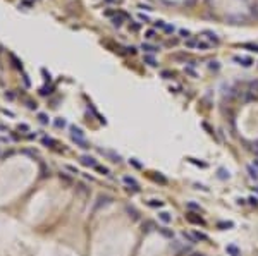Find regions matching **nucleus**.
Instances as JSON below:
<instances>
[{"instance_id":"1","label":"nucleus","mask_w":258,"mask_h":256,"mask_svg":"<svg viewBox=\"0 0 258 256\" xmlns=\"http://www.w3.org/2000/svg\"><path fill=\"white\" fill-rule=\"evenodd\" d=\"M258 96V81H253L249 83V88H248V100H257Z\"/></svg>"},{"instance_id":"2","label":"nucleus","mask_w":258,"mask_h":256,"mask_svg":"<svg viewBox=\"0 0 258 256\" xmlns=\"http://www.w3.org/2000/svg\"><path fill=\"white\" fill-rule=\"evenodd\" d=\"M155 229H159V227L155 225V222H151V220H146V222H143V225H141V230L143 232H151V230H155Z\"/></svg>"},{"instance_id":"3","label":"nucleus","mask_w":258,"mask_h":256,"mask_svg":"<svg viewBox=\"0 0 258 256\" xmlns=\"http://www.w3.org/2000/svg\"><path fill=\"white\" fill-rule=\"evenodd\" d=\"M81 163L86 165V167H97V160L88 157V155H83V157H81Z\"/></svg>"},{"instance_id":"4","label":"nucleus","mask_w":258,"mask_h":256,"mask_svg":"<svg viewBox=\"0 0 258 256\" xmlns=\"http://www.w3.org/2000/svg\"><path fill=\"white\" fill-rule=\"evenodd\" d=\"M110 201H112V198H110V196H100V198H98V203L95 205V210H98L100 206H105V205H109Z\"/></svg>"},{"instance_id":"5","label":"nucleus","mask_w":258,"mask_h":256,"mask_svg":"<svg viewBox=\"0 0 258 256\" xmlns=\"http://www.w3.org/2000/svg\"><path fill=\"white\" fill-rule=\"evenodd\" d=\"M234 62H238V64H241V65H244V67H249L253 62H251V59H248V57H234Z\"/></svg>"},{"instance_id":"6","label":"nucleus","mask_w":258,"mask_h":256,"mask_svg":"<svg viewBox=\"0 0 258 256\" xmlns=\"http://www.w3.org/2000/svg\"><path fill=\"white\" fill-rule=\"evenodd\" d=\"M124 182H126L128 186H133V189H134L136 193H138V191H139V186H138V182H136V180H134V179H133V177H129V175H126V177H124Z\"/></svg>"},{"instance_id":"7","label":"nucleus","mask_w":258,"mask_h":256,"mask_svg":"<svg viewBox=\"0 0 258 256\" xmlns=\"http://www.w3.org/2000/svg\"><path fill=\"white\" fill-rule=\"evenodd\" d=\"M226 251H227L231 256H241V251H239V249L234 246V244H229V246L226 247Z\"/></svg>"},{"instance_id":"8","label":"nucleus","mask_w":258,"mask_h":256,"mask_svg":"<svg viewBox=\"0 0 258 256\" xmlns=\"http://www.w3.org/2000/svg\"><path fill=\"white\" fill-rule=\"evenodd\" d=\"M159 232L164 237H169V239H172V237H174V232H172L170 229H167V227H159Z\"/></svg>"},{"instance_id":"9","label":"nucleus","mask_w":258,"mask_h":256,"mask_svg":"<svg viewBox=\"0 0 258 256\" xmlns=\"http://www.w3.org/2000/svg\"><path fill=\"white\" fill-rule=\"evenodd\" d=\"M159 218L164 222V224H170V222H172V217H170V213H167V211H160Z\"/></svg>"},{"instance_id":"10","label":"nucleus","mask_w":258,"mask_h":256,"mask_svg":"<svg viewBox=\"0 0 258 256\" xmlns=\"http://www.w3.org/2000/svg\"><path fill=\"white\" fill-rule=\"evenodd\" d=\"M246 170H248V174H249V177H251V179H258V168L257 167L248 165V167H246Z\"/></svg>"},{"instance_id":"11","label":"nucleus","mask_w":258,"mask_h":256,"mask_svg":"<svg viewBox=\"0 0 258 256\" xmlns=\"http://www.w3.org/2000/svg\"><path fill=\"white\" fill-rule=\"evenodd\" d=\"M71 131H72V138H83L84 136V132L79 127H76V126H71Z\"/></svg>"},{"instance_id":"12","label":"nucleus","mask_w":258,"mask_h":256,"mask_svg":"<svg viewBox=\"0 0 258 256\" xmlns=\"http://www.w3.org/2000/svg\"><path fill=\"white\" fill-rule=\"evenodd\" d=\"M141 48L145 50V52H148V53H155V52H159V48H157V47L148 45V43H143V45H141Z\"/></svg>"},{"instance_id":"13","label":"nucleus","mask_w":258,"mask_h":256,"mask_svg":"<svg viewBox=\"0 0 258 256\" xmlns=\"http://www.w3.org/2000/svg\"><path fill=\"white\" fill-rule=\"evenodd\" d=\"M126 211L129 213V217L133 218V220H138V218H139V213H138V211H136V210H134L133 206H128V208H126Z\"/></svg>"},{"instance_id":"14","label":"nucleus","mask_w":258,"mask_h":256,"mask_svg":"<svg viewBox=\"0 0 258 256\" xmlns=\"http://www.w3.org/2000/svg\"><path fill=\"white\" fill-rule=\"evenodd\" d=\"M188 220H189V222H193V224H200V225H205V220H203V218H200V217H193L191 213L188 215Z\"/></svg>"},{"instance_id":"15","label":"nucleus","mask_w":258,"mask_h":256,"mask_svg":"<svg viewBox=\"0 0 258 256\" xmlns=\"http://www.w3.org/2000/svg\"><path fill=\"white\" fill-rule=\"evenodd\" d=\"M182 237H184V239H188L191 244H196V242H198V239L193 236V234H189V232H182Z\"/></svg>"},{"instance_id":"16","label":"nucleus","mask_w":258,"mask_h":256,"mask_svg":"<svg viewBox=\"0 0 258 256\" xmlns=\"http://www.w3.org/2000/svg\"><path fill=\"white\" fill-rule=\"evenodd\" d=\"M217 227H218V229H222V230H226V229H232L234 224H232V222H218Z\"/></svg>"},{"instance_id":"17","label":"nucleus","mask_w":258,"mask_h":256,"mask_svg":"<svg viewBox=\"0 0 258 256\" xmlns=\"http://www.w3.org/2000/svg\"><path fill=\"white\" fill-rule=\"evenodd\" d=\"M148 206L160 208V206H164V201H160V199H151V201H148Z\"/></svg>"},{"instance_id":"18","label":"nucleus","mask_w":258,"mask_h":256,"mask_svg":"<svg viewBox=\"0 0 258 256\" xmlns=\"http://www.w3.org/2000/svg\"><path fill=\"white\" fill-rule=\"evenodd\" d=\"M145 62H146L148 65H151V67H157V65H159V62L153 59V57H145Z\"/></svg>"},{"instance_id":"19","label":"nucleus","mask_w":258,"mask_h":256,"mask_svg":"<svg viewBox=\"0 0 258 256\" xmlns=\"http://www.w3.org/2000/svg\"><path fill=\"white\" fill-rule=\"evenodd\" d=\"M186 206H188L189 210H196V211H201V206H200L198 203H193V201H189Z\"/></svg>"},{"instance_id":"20","label":"nucleus","mask_w":258,"mask_h":256,"mask_svg":"<svg viewBox=\"0 0 258 256\" xmlns=\"http://www.w3.org/2000/svg\"><path fill=\"white\" fill-rule=\"evenodd\" d=\"M193 236L196 237V239H198V241H208V236H205V234H203V232H195V234H193Z\"/></svg>"},{"instance_id":"21","label":"nucleus","mask_w":258,"mask_h":256,"mask_svg":"<svg viewBox=\"0 0 258 256\" xmlns=\"http://www.w3.org/2000/svg\"><path fill=\"white\" fill-rule=\"evenodd\" d=\"M205 35H207V36H208L210 40H212V41L218 43V38H217V35H215V33H212V31H205Z\"/></svg>"},{"instance_id":"22","label":"nucleus","mask_w":258,"mask_h":256,"mask_svg":"<svg viewBox=\"0 0 258 256\" xmlns=\"http://www.w3.org/2000/svg\"><path fill=\"white\" fill-rule=\"evenodd\" d=\"M243 48H249L253 52H258V45H253V43H243Z\"/></svg>"},{"instance_id":"23","label":"nucleus","mask_w":258,"mask_h":256,"mask_svg":"<svg viewBox=\"0 0 258 256\" xmlns=\"http://www.w3.org/2000/svg\"><path fill=\"white\" fill-rule=\"evenodd\" d=\"M107 155L112 158V162H120V157H119V155H115L114 151H107Z\"/></svg>"},{"instance_id":"24","label":"nucleus","mask_w":258,"mask_h":256,"mask_svg":"<svg viewBox=\"0 0 258 256\" xmlns=\"http://www.w3.org/2000/svg\"><path fill=\"white\" fill-rule=\"evenodd\" d=\"M43 145H48V146H55V141L52 138H43Z\"/></svg>"},{"instance_id":"25","label":"nucleus","mask_w":258,"mask_h":256,"mask_svg":"<svg viewBox=\"0 0 258 256\" xmlns=\"http://www.w3.org/2000/svg\"><path fill=\"white\" fill-rule=\"evenodd\" d=\"M95 168L98 170L100 174H103V175H107V174H109V168H107V167H100V165H97Z\"/></svg>"},{"instance_id":"26","label":"nucleus","mask_w":258,"mask_h":256,"mask_svg":"<svg viewBox=\"0 0 258 256\" xmlns=\"http://www.w3.org/2000/svg\"><path fill=\"white\" fill-rule=\"evenodd\" d=\"M189 162H191V163H195V165H200V167H203V168L207 167V163H203V162H198V160H195V158H189Z\"/></svg>"},{"instance_id":"27","label":"nucleus","mask_w":258,"mask_h":256,"mask_svg":"<svg viewBox=\"0 0 258 256\" xmlns=\"http://www.w3.org/2000/svg\"><path fill=\"white\" fill-rule=\"evenodd\" d=\"M218 177H220V179H226V177H229V172H226L224 168H220V170H218Z\"/></svg>"},{"instance_id":"28","label":"nucleus","mask_w":258,"mask_h":256,"mask_svg":"<svg viewBox=\"0 0 258 256\" xmlns=\"http://www.w3.org/2000/svg\"><path fill=\"white\" fill-rule=\"evenodd\" d=\"M248 201H249V205H253V206H258V198L251 196V198H248Z\"/></svg>"},{"instance_id":"29","label":"nucleus","mask_w":258,"mask_h":256,"mask_svg":"<svg viewBox=\"0 0 258 256\" xmlns=\"http://www.w3.org/2000/svg\"><path fill=\"white\" fill-rule=\"evenodd\" d=\"M38 119H40L41 124H48V119H47V115H45V114H40V115H38Z\"/></svg>"},{"instance_id":"30","label":"nucleus","mask_w":258,"mask_h":256,"mask_svg":"<svg viewBox=\"0 0 258 256\" xmlns=\"http://www.w3.org/2000/svg\"><path fill=\"white\" fill-rule=\"evenodd\" d=\"M55 126H57V127H64V126H66V120H64V119H57V120H55Z\"/></svg>"},{"instance_id":"31","label":"nucleus","mask_w":258,"mask_h":256,"mask_svg":"<svg viewBox=\"0 0 258 256\" xmlns=\"http://www.w3.org/2000/svg\"><path fill=\"white\" fill-rule=\"evenodd\" d=\"M129 163H133L136 168H141V163H139V162H136V158H131V160H129Z\"/></svg>"},{"instance_id":"32","label":"nucleus","mask_w":258,"mask_h":256,"mask_svg":"<svg viewBox=\"0 0 258 256\" xmlns=\"http://www.w3.org/2000/svg\"><path fill=\"white\" fill-rule=\"evenodd\" d=\"M66 168H67L69 172H72V174H78V168H76V167H72V165H66Z\"/></svg>"},{"instance_id":"33","label":"nucleus","mask_w":258,"mask_h":256,"mask_svg":"<svg viewBox=\"0 0 258 256\" xmlns=\"http://www.w3.org/2000/svg\"><path fill=\"white\" fill-rule=\"evenodd\" d=\"M196 47H198V48H203V50H205V48H208V43H203V41H198V45H196Z\"/></svg>"},{"instance_id":"34","label":"nucleus","mask_w":258,"mask_h":256,"mask_svg":"<svg viewBox=\"0 0 258 256\" xmlns=\"http://www.w3.org/2000/svg\"><path fill=\"white\" fill-rule=\"evenodd\" d=\"M155 179H157V180H160L162 184H165V182H167V179H165V177H162V175H155Z\"/></svg>"},{"instance_id":"35","label":"nucleus","mask_w":258,"mask_h":256,"mask_svg":"<svg viewBox=\"0 0 258 256\" xmlns=\"http://www.w3.org/2000/svg\"><path fill=\"white\" fill-rule=\"evenodd\" d=\"M210 69H218V62H210Z\"/></svg>"},{"instance_id":"36","label":"nucleus","mask_w":258,"mask_h":256,"mask_svg":"<svg viewBox=\"0 0 258 256\" xmlns=\"http://www.w3.org/2000/svg\"><path fill=\"white\" fill-rule=\"evenodd\" d=\"M153 36H155V31H146V38H153Z\"/></svg>"},{"instance_id":"37","label":"nucleus","mask_w":258,"mask_h":256,"mask_svg":"<svg viewBox=\"0 0 258 256\" xmlns=\"http://www.w3.org/2000/svg\"><path fill=\"white\" fill-rule=\"evenodd\" d=\"M139 19H141V21H145V22H148V17H146V16H145V14H139Z\"/></svg>"},{"instance_id":"38","label":"nucleus","mask_w":258,"mask_h":256,"mask_svg":"<svg viewBox=\"0 0 258 256\" xmlns=\"http://www.w3.org/2000/svg\"><path fill=\"white\" fill-rule=\"evenodd\" d=\"M164 29L167 31V33H172V31H174V26H165Z\"/></svg>"},{"instance_id":"39","label":"nucleus","mask_w":258,"mask_h":256,"mask_svg":"<svg viewBox=\"0 0 258 256\" xmlns=\"http://www.w3.org/2000/svg\"><path fill=\"white\" fill-rule=\"evenodd\" d=\"M60 179H64L66 182H71V177H67V175H64V174H60Z\"/></svg>"},{"instance_id":"40","label":"nucleus","mask_w":258,"mask_h":256,"mask_svg":"<svg viewBox=\"0 0 258 256\" xmlns=\"http://www.w3.org/2000/svg\"><path fill=\"white\" fill-rule=\"evenodd\" d=\"M186 45H188V47H196V45H198V43H196V41H188V43H186Z\"/></svg>"},{"instance_id":"41","label":"nucleus","mask_w":258,"mask_h":256,"mask_svg":"<svg viewBox=\"0 0 258 256\" xmlns=\"http://www.w3.org/2000/svg\"><path fill=\"white\" fill-rule=\"evenodd\" d=\"M162 76H164V78H170V72H169V70H164Z\"/></svg>"},{"instance_id":"42","label":"nucleus","mask_w":258,"mask_h":256,"mask_svg":"<svg viewBox=\"0 0 258 256\" xmlns=\"http://www.w3.org/2000/svg\"><path fill=\"white\" fill-rule=\"evenodd\" d=\"M181 35H182V36H189V31H186V29H181Z\"/></svg>"},{"instance_id":"43","label":"nucleus","mask_w":258,"mask_h":256,"mask_svg":"<svg viewBox=\"0 0 258 256\" xmlns=\"http://www.w3.org/2000/svg\"><path fill=\"white\" fill-rule=\"evenodd\" d=\"M114 24H115V26H120V19H119V17H115V19H114Z\"/></svg>"},{"instance_id":"44","label":"nucleus","mask_w":258,"mask_h":256,"mask_svg":"<svg viewBox=\"0 0 258 256\" xmlns=\"http://www.w3.org/2000/svg\"><path fill=\"white\" fill-rule=\"evenodd\" d=\"M253 150H255V153H258V143H255V145H253Z\"/></svg>"},{"instance_id":"45","label":"nucleus","mask_w":258,"mask_h":256,"mask_svg":"<svg viewBox=\"0 0 258 256\" xmlns=\"http://www.w3.org/2000/svg\"><path fill=\"white\" fill-rule=\"evenodd\" d=\"M255 167L258 168V158H257V160H255Z\"/></svg>"},{"instance_id":"46","label":"nucleus","mask_w":258,"mask_h":256,"mask_svg":"<svg viewBox=\"0 0 258 256\" xmlns=\"http://www.w3.org/2000/svg\"><path fill=\"white\" fill-rule=\"evenodd\" d=\"M255 189H257V193H258V186H257V187H255Z\"/></svg>"}]
</instances>
